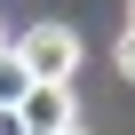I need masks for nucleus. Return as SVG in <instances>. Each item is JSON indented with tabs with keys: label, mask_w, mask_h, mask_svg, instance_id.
<instances>
[{
	"label": "nucleus",
	"mask_w": 135,
	"mask_h": 135,
	"mask_svg": "<svg viewBox=\"0 0 135 135\" xmlns=\"http://www.w3.org/2000/svg\"><path fill=\"white\" fill-rule=\"evenodd\" d=\"M8 48H16L32 88H72V72H80V32L72 24H24Z\"/></svg>",
	"instance_id": "1"
},
{
	"label": "nucleus",
	"mask_w": 135,
	"mask_h": 135,
	"mask_svg": "<svg viewBox=\"0 0 135 135\" xmlns=\"http://www.w3.org/2000/svg\"><path fill=\"white\" fill-rule=\"evenodd\" d=\"M127 24H135V0H127Z\"/></svg>",
	"instance_id": "7"
},
{
	"label": "nucleus",
	"mask_w": 135,
	"mask_h": 135,
	"mask_svg": "<svg viewBox=\"0 0 135 135\" xmlns=\"http://www.w3.org/2000/svg\"><path fill=\"white\" fill-rule=\"evenodd\" d=\"M16 119H24V135H64V127H80V103H72V88H24Z\"/></svg>",
	"instance_id": "2"
},
{
	"label": "nucleus",
	"mask_w": 135,
	"mask_h": 135,
	"mask_svg": "<svg viewBox=\"0 0 135 135\" xmlns=\"http://www.w3.org/2000/svg\"><path fill=\"white\" fill-rule=\"evenodd\" d=\"M24 88H32V80H24L16 48H0V111H16V103H24Z\"/></svg>",
	"instance_id": "3"
},
{
	"label": "nucleus",
	"mask_w": 135,
	"mask_h": 135,
	"mask_svg": "<svg viewBox=\"0 0 135 135\" xmlns=\"http://www.w3.org/2000/svg\"><path fill=\"white\" fill-rule=\"evenodd\" d=\"M0 135H24V119H16V111H0Z\"/></svg>",
	"instance_id": "5"
},
{
	"label": "nucleus",
	"mask_w": 135,
	"mask_h": 135,
	"mask_svg": "<svg viewBox=\"0 0 135 135\" xmlns=\"http://www.w3.org/2000/svg\"><path fill=\"white\" fill-rule=\"evenodd\" d=\"M0 48H8V40H0Z\"/></svg>",
	"instance_id": "8"
},
{
	"label": "nucleus",
	"mask_w": 135,
	"mask_h": 135,
	"mask_svg": "<svg viewBox=\"0 0 135 135\" xmlns=\"http://www.w3.org/2000/svg\"><path fill=\"white\" fill-rule=\"evenodd\" d=\"M119 72H127V80H135V24H127V32H119Z\"/></svg>",
	"instance_id": "4"
},
{
	"label": "nucleus",
	"mask_w": 135,
	"mask_h": 135,
	"mask_svg": "<svg viewBox=\"0 0 135 135\" xmlns=\"http://www.w3.org/2000/svg\"><path fill=\"white\" fill-rule=\"evenodd\" d=\"M64 135H88V127H64Z\"/></svg>",
	"instance_id": "6"
}]
</instances>
